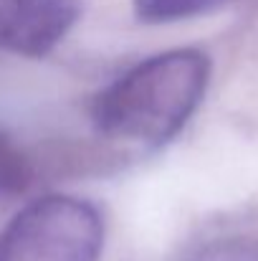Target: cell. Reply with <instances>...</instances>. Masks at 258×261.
I'll return each instance as SVG.
<instances>
[{
    "label": "cell",
    "instance_id": "obj_1",
    "mask_svg": "<svg viewBox=\"0 0 258 261\" xmlns=\"http://www.w3.org/2000/svg\"><path fill=\"white\" fill-rule=\"evenodd\" d=\"M210 82V59L175 48L124 71L91 104L94 127L122 142L162 147L197 112Z\"/></svg>",
    "mask_w": 258,
    "mask_h": 261
},
{
    "label": "cell",
    "instance_id": "obj_2",
    "mask_svg": "<svg viewBox=\"0 0 258 261\" xmlns=\"http://www.w3.org/2000/svg\"><path fill=\"white\" fill-rule=\"evenodd\" d=\"M104 218L94 203L46 195L0 231V261H99Z\"/></svg>",
    "mask_w": 258,
    "mask_h": 261
},
{
    "label": "cell",
    "instance_id": "obj_3",
    "mask_svg": "<svg viewBox=\"0 0 258 261\" xmlns=\"http://www.w3.org/2000/svg\"><path fill=\"white\" fill-rule=\"evenodd\" d=\"M81 15V0H0V51L46 56Z\"/></svg>",
    "mask_w": 258,
    "mask_h": 261
},
{
    "label": "cell",
    "instance_id": "obj_4",
    "mask_svg": "<svg viewBox=\"0 0 258 261\" xmlns=\"http://www.w3.org/2000/svg\"><path fill=\"white\" fill-rule=\"evenodd\" d=\"M33 180V165L28 155L20 150L18 142H13L0 129V203L20 195Z\"/></svg>",
    "mask_w": 258,
    "mask_h": 261
},
{
    "label": "cell",
    "instance_id": "obj_5",
    "mask_svg": "<svg viewBox=\"0 0 258 261\" xmlns=\"http://www.w3.org/2000/svg\"><path fill=\"white\" fill-rule=\"evenodd\" d=\"M225 0H132L134 13L145 23H175L203 15Z\"/></svg>",
    "mask_w": 258,
    "mask_h": 261
},
{
    "label": "cell",
    "instance_id": "obj_6",
    "mask_svg": "<svg viewBox=\"0 0 258 261\" xmlns=\"http://www.w3.org/2000/svg\"><path fill=\"white\" fill-rule=\"evenodd\" d=\"M185 261H258V239L248 236L220 239L203 246Z\"/></svg>",
    "mask_w": 258,
    "mask_h": 261
}]
</instances>
